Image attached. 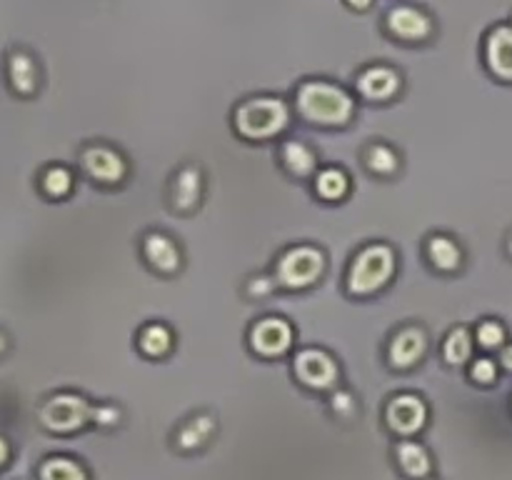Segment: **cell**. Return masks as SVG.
Listing matches in <instances>:
<instances>
[{"label":"cell","mask_w":512,"mask_h":480,"mask_svg":"<svg viewBox=\"0 0 512 480\" xmlns=\"http://www.w3.org/2000/svg\"><path fill=\"white\" fill-rule=\"evenodd\" d=\"M298 105L305 118L325 125L345 123L353 113L350 95L328 83H305L298 90Z\"/></svg>","instance_id":"obj_1"},{"label":"cell","mask_w":512,"mask_h":480,"mask_svg":"<svg viewBox=\"0 0 512 480\" xmlns=\"http://www.w3.org/2000/svg\"><path fill=\"white\" fill-rule=\"evenodd\" d=\"M235 123H238L240 133L248 135V138H268V135H275L285 128L288 108L275 98L248 100L245 105H240Z\"/></svg>","instance_id":"obj_2"},{"label":"cell","mask_w":512,"mask_h":480,"mask_svg":"<svg viewBox=\"0 0 512 480\" xmlns=\"http://www.w3.org/2000/svg\"><path fill=\"white\" fill-rule=\"evenodd\" d=\"M393 263V253L385 245L365 248L355 258L353 268H350V290L353 293H373V290H378L393 273Z\"/></svg>","instance_id":"obj_3"},{"label":"cell","mask_w":512,"mask_h":480,"mask_svg":"<svg viewBox=\"0 0 512 480\" xmlns=\"http://www.w3.org/2000/svg\"><path fill=\"white\" fill-rule=\"evenodd\" d=\"M90 418V408L78 395H53L40 408V423L53 433H70L78 430Z\"/></svg>","instance_id":"obj_4"},{"label":"cell","mask_w":512,"mask_h":480,"mask_svg":"<svg viewBox=\"0 0 512 480\" xmlns=\"http://www.w3.org/2000/svg\"><path fill=\"white\" fill-rule=\"evenodd\" d=\"M280 280L290 288H303L323 273V255L315 248H295L283 255L278 265Z\"/></svg>","instance_id":"obj_5"},{"label":"cell","mask_w":512,"mask_h":480,"mask_svg":"<svg viewBox=\"0 0 512 480\" xmlns=\"http://www.w3.org/2000/svg\"><path fill=\"white\" fill-rule=\"evenodd\" d=\"M385 25H388L390 35L403 43H420L433 33V20L428 13H423L415 5H395L388 15H385Z\"/></svg>","instance_id":"obj_6"},{"label":"cell","mask_w":512,"mask_h":480,"mask_svg":"<svg viewBox=\"0 0 512 480\" xmlns=\"http://www.w3.org/2000/svg\"><path fill=\"white\" fill-rule=\"evenodd\" d=\"M295 373L310 388H328L338 375V368L330 355L320 353V350H303L295 360Z\"/></svg>","instance_id":"obj_7"},{"label":"cell","mask_w":512,"mask_h":480,"mask_svg":"<svg viewBox=\"0 0 512 480\" xmlns=\"http://www.w3.org/2000/svg\"><path fill=\"white\" fill-rule=\"evenodd\" d=\"M485 60L498 78L512 80V25H498L485 40Z\"/></svg>","instance_id":"obj_8"},{"label":"cell","mask_w":512,"mask_h":480,"mask_svg":"<svg viewBox=\"0 0 512 480\" xmlns=\"http://www.w3.org/2000/svg\"><path fill=\"white\" fill-rule=\"evenodd\" d=\"M293 343V333L285 320L268 318L253 328V348L263 355H280Z\"/></svg>","instance_id":"obj_9"},{"label":"cell","mask_w":512,"mask_h":480,"mask_svg":"<svg viewBox=\"0 0 512 480\" xmlns=\"http://www.w3.org/2000/svg\"><path fill=\"white\" fill-rule=\"evenodd\" d=\"M425 415H428V410H425V405L420 403L418 398H413V395H400V398H395L393 403L388 405L390 428L398 430V433L403 435H410L415 433V430L423 428Z\"/></svg>","instance_id":"obj_10"},{"label":"cell","mask_w":512,"mask_h":480,"mask_svg":"<svg viewBox=\"0 0 512 480\" xmlns=\"http://www.w3.org/2000/svg\"><path fill=\"white\" fill-rule=\"evenodd\" d=\"M358 88L365 98H393L400 88V75L393 68H385V65H373V68L363 70V75L358 78Z\"/></svg>","instance_id":"obj_11"},{"label":"cell","mask_w":512,"mask_h":480,"mask_svg":"<svg viewBox=\"0 0 512 480\" xmlns=\"http://www.w3.org/2000/svg\"><path fill=\"white\" fill-rule=\"evenodd\" d=\"M38 65H35L33 55L25 50H13L8 55V80L13 85L15 93L30 95L38 88Z\"/></svg>","instance_id":"obj_12"},{"label":"cell","mask_w":512,"mask_h":480,"mask_svg":"<svg viewBox=\"0 0 512 480\" xmlns=\"http://www.w3.org/2000/svg\"><path fill=\"white\" fill-rule=\"evenodd\" d=\"M83 165L93 178L103 180V183H115L120 175L125 173V165L120 155H115L108 148H90L83 153Z\"/></svg>","instance_id":"obj_13"},{"label":"cell","mask_w":512,"mask_h":480,"mask_svg":"<svg viewBox=\"0 0 512 480\" xmlns=\"http://www.w3.org/2000/svg\"><path fill=\"white\" fill-rule=\"evenodd\" d=\"M423 350H425L423 330L408 328L393 340V345H390V360H393V365H398V368H408V365H413L415 360L423 355Z\"/></svg>","instance_id":"obj_14"},{"label":"cell","mask_w":512,"mask_h":480,"mask_svg":"<svg viewBox=\"0 0 512 480\" xmlns=\"http://www.w3.org/2000/svg\"><path fill=\"white\" fill-rule=\"evenodd\" d=\"M145 255L160 270H175L180 263L178 248L165 235H148V240H145Z\"/></svg>","instance_id":"obj_15"},{"label":"cell","mask_w":512,"mask_h":480,"mask_svg":"<svg viewBox=\"0 0 512 480\" xmlns=\"http://www.w3.org/2000/svg\"><path fill=\"white\" fill-rule=\"evenodd\" d=\"M198 198H200V173L193 168H185L183 173L178 175V180H175V190H173L175 205L188 210L198 203Z\"/></svg>","instance_id":"obj_16"},{"label":"cell","mask_w":512,"mask_h":480,"mask_svg":"<svg viewBox=\"0 0 512 480\" xmlns=\"http://www.w3.org/2000/svg\"><path fill=\"white\" fill-rule=\"evenodd\" d=\"M398 460L403 465V470L413 478H423L430 470V458L418 443H403L398 448Z\"/></svg>","instance_id":"obj_17"},{"label":"cell","mask_w":512,"mask_h":480,"mask_svg":"<svg viewBox=\"0 0 512 480\" xmlns=\"http://www.w3.org/2000/svg\"><path fill=\"white\" fill-rule=\"evenodd\" d=\"M40 480H85V473L75 460L50 458L40 465Z\"/></svg>","instance_id":"obj_18"},{"label":"cell","mask_w":512,"mask_h":480,"mask_svg":"<svg viewBox=\"0 0 512 480\" xmlns=\"http://www.w3.org/2000/svg\"><path fill=\"white\" fill-rule=\"evenodd\" d=\"M430 258L438 268L453 270L460 265V250L453 240L448 238H433L430 240Z\"/></svg>","instance_id":"obj_19"},{"label":"cell","mask_w":512,"mask_h":480,"mask_svg":"<svg viewBox=\"0 0 512 480\" xmlns=\"http://www.w3.org/2000/svg\"><path fill=\"white\" fill-rule=\"evenodd\" d=\"M283 160L293 173L308 175L315 165V155L303 143H288L283 150Z\"/></svg>","instance_id":"obj_20"},{"label":"cell","mask_w":512,"mask_h":480,"mask_svg":"<svg viewBox=\"0 0 512 480\" xmlns=\"http://www.w3.org/2000/svg\"><path fill=\"white\" fill-rule=\"evenodd\" d=\"M470 350H473V343H470V333L465 328L453 330L450 338L445 340V358L450 363H465L470 358Z\"/></svg>","instance_id":"obj_21"},{"label":"cell","mask_w":512,"mask_h":480,"mask_svg":"<svg viewBox=\"0 0 512 480\" xmlns=\"http://www.w3.org/2000/svg\"><path fill=\"white\" fill-rule=\"evenodd\" d=\"M140 348L148 355H163L170 348V333L163 325H150L140 335Z\"/></svg>","instance_id":"obj_22"},{"label":"cell","mask_w":512,"mask_h":480,"mask_svg":"<svg viewBox=\"0 0 512 480\" xmlns=\"http://www.w3.org/2000/svg\"><path fill=\"white\" fill-rule=\"evenodd\" d=\"M213 433V420L210 418H195L193 423L185 425L183 433H180V445L183 448H198L208 440V435Z\"/></svg>","instance_id":"obj_23"},{"label":"cell","mask_w":512,"mask_h":480,"mask_svg":"<svg viewBox=\"0 0 512 480\" xmlns=\"http://www.w3.org/2000/svg\"><path fill=\"white\" fill-rule=\"evenodd\" d=\"M345 190H348V178H345L340 170H323L318 178V193L323 195V198H340V195H345Z\"/></svg>","instance_id":"obj_24"},{"label":"cell","mask_w":512,"mask_h":480,"mask_svg":"<svg viewBox=\"0 0 512 480\" xmlns=\"http://www.w3.org/2000/svg\"><path fill=\"white\" fill-rule=\"evenodd\" d=\"M70 185H73V178H70V173L65 168H50L45 170L43 175V190L48 195H53V198H60V195H65L70 190Z\"/></svg>","instance_id":"obj_25"},{"label":"cell","mask_w":512,"mask_h":480,"mask_svg":"<svg viewBox=\"0 0 512 480\" xmlns=\"http://www.w3.org/2000/svg\"><path fill=\"white\" fill-rule=\"evenodd\" d=\"M368 165L373 170H378V173H393L395 165H398V160H395V155L390 153L388 148H383V145H375V148L368 153Z\"/></svg>","instance_id":"obj_26"},{"label":"cell","mask_w":512,"mask_h":480,"mask_svg":"<svg viewBox=\"0 0 512 480\" xmlns=\"http://www.w3.org/2000/svg\"><path fill=\"white\" fill-rule=\"evenodd\" d=\"M478 338L485 348H498L505 340V333L498 323H483L478 330Z\"/></svg>","instance_id":"obj_27"},{"label":"cell","mask_w":512,"mask_h":480,"mask_svg":"<svg viewBox=\"0 0 512 480\" xmlns=\"http://www.w3.org/2000/svg\"><path fill=\"white\" fill-rule=\"evenodd\" d=\"M495 375H498V368H495L493 360L483 358L473 365V378L478 380V383H493Z\"/></svg>","instance_id":"obj_28"},{"label":"cell","mask_w":512,"mask_h":480,"mask_svg":"<svg viewBox=\"0 0 512 480\" xmlns=\"http://www.w3.org/2000/svg\"><path fill=\"white\" fill-rule=\"evenodd\" d=\"M118 418H120V413L115 408H98V410H95V420H98L100 425H110V423H115Z\"/></svg>","instance_id":"obj_29"},{"label":"cell","mask_w":512,"mask_h":480,"mask_svg":"<svg viewBox=\"0 0 512 480\" xmlns=\"http://www.w3.org/2000/svg\"><path fill=\"white\" fill-rule=\"evenodd\" d=\"M10 460V445H8V440L3 438V435H0V468H3L5 463H8Z\"/></svg>","instance_id":"obj_30"},{"label":"cell","mask_w":512,"mask_h":480,"mask_svg":"<svg viewBox=\"0 0 512 480\" xmlns=\"http://www.w3.org/2000/svg\"><path fill=\"white\" fill-rule=\"evenodd\" d=\"M348 5H350V8H355V10H365V8H370V5H373V0H348Z\"/></svg>","instance_id":"obj_31"},{"label":"cell","mask_w":512,"mask_h":480,"mask_svg":"<svg viewBox=\"0 0 512 480\" xmlns=\"http://www.w3.org/2000/svg\"><path fill=\"white\" fill-rule=\"evenodd\" d=\"M503 365L508 370H512V345L510 348H505V353H503Z\"/></svg>","instance_id":"obj_32"},{"label":"cell","mask_w":512,"mask_h":480,"mask_svg":"<svg viewBox=\"0 0 512 480\" xmlns=\"http://www.w3.org/2000/svg\"><path fill=\"white\" fill-rule=\"evenodd\" d=\"M5 345H8V340H5V335L0 333V353H3V350H5Z\"/></svg>","instance_id":"obj_33"},{"label":"cell","mask_w":512,"mask_h":480,"mask_svg":"<svg viewBox=\"0 0 512 480\" xmlns=\"http://www.w3.org/2000/svg\"><path fill=\"white\" fill-rule=\"evenodd\" d=\"M510 253H512V240H510Z\"/></svg>","instance_id":"obj_34"}]
</instances>
